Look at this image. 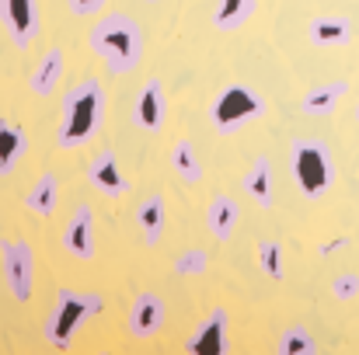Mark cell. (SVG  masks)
<instances>
[{
  "label": "cell",
  "mask_w": 359,
  "mask_h": 355,
  "mask_svg": "<svg viewBox=\"0 0 359 355\" xmlns=\"http://www.w3.org/2000/svg\"><path fill=\"white\" fill-rule=\"evenodd\" d=\"M91 49L105 63L109 74H116V77L133 74L140 67V60H143V32H140V25L129 14L112 11L102 21H95V28H91Z\"/></svg>",
  "instance_id": "obj_1"
},
{
  "label": "cell",
  "mask_w": 359,
  "mask_h": 355,
  "mask_svg": "<svg viewBox=\"0 0 359 355\" xmlns=\"http://www.w3.org/2000/svg\"><path fill=\"white\" fill-rule=\"evenodd\" d=\"M102 118H105V91H102V81L88 77V81H81L77 88H70V95L63 98V118H60L56 143H60L63 150H74V146L91 143L95 132L102 129Z\"/></svg>",
  "instance_id": "obj_2"
},
{
  "label": "cell",
  "mask_w": 359,
  "mask_h": 355,
  "mask_svg": "<svg viewBox=\"0 0 359 355\" xmlns=\"http://www.w3.org/2000/svg\"><path fill=\"white\" fill-rule=\"evenodd\" d=\"M102 314V296L98 293H77V289H63L56 296V307L46 317V342L60 352H67L77 338V331Z\"/></svg>",
  "instance_id": "obj_3"
},
{
  "label": "cell",
  "mask_w": 359,
  "mask_h": 355,
  "mask_svg": "<svg viewBox=\"0 0 359 355\" xmlns=\"http://www.w3.org/2000/svg\"><path fill=\"white\" fill-rule=\"evenodd\" d=\"M293 178L304 199H321L332 185V160L328 150L318 139H297L293 143Z\"/></svg>",
  "instance_id": "obj_4"
},
{
  "label": "cell",
  "mask_w": 359,
  "mask_h": 355,
  "mask_svg": "<svg viewBox=\"0 0 359 355\" xmlns=\"http://www.w3.org/2000/svg\"><path fill=\"white\" fill-rule=\"evenodd\" d=\"M262 112H265V98H262L255 88L231 84V88H224V91L213 98L210 118H213V125L227 136V132H234L238 125L251 122V118H258Z\"/></svg>",
  "instance_id": "obj_5"
},
{
  "label": "cell",
  "mask_w": 359,
  "mask_h": 355,
  "mask_svg": "<svg viewBox=\"0 0 359 355\" xmlns=\"http://www.w3.org/2000/svg\"><path fill=\"white\" fill-rule=\"evenodd\" d=\"M0 258H4L7 293L18 303H28L32 300V289H35V251L25 240H4L0 244Z\"/></svg>",
  "instance_id": "obj_6"
},
{
  "label": "cell",
  "mask_w": 359,
  "mask_h": 355,
  "mask_svg": "<svg viewBox=\"0 0 359 355\" xmlns=\"http://www.w3.org/2000/svg\"><path fill=\"white\" fill-rule=\"evenodd\" d=\"M0 14H4V28L11 35L14 46H28L39 39V0H0Z\"/></svg>",
  "instance_id": "obj_7"
},
{
  "label": "cell",
  "mask_w": 359,
  "mask_h": 355,
  "mask_svg": "<svg viewBox=\"0 0 359 355\" xmlns=\"http://www.w3.org/2000/svg\"><path fill=\"white\" fill-rule=\"evenodd\" d=\"M227 328H231V314H227L224 307H217V310L196 328V335L185 342V349H189V352H199V355H227L231 352Z\"/></svg>",
  "instance_id": "obj_8"
},
{
  "label": "cell",
  "mask_w": 359,
  "mask_h": 355,
  "mask_svg": "<svg viewBox=\"0 0 359 355\" xmlns=\"http://www.w3.org/2000/svg\"><path fill=\"white\" fill-rule=\"evenodd\" d=\"M63 251L77 261H91L95 258V213L91 206H77L67 230H63Z\"/></svg>",
  "instance_id": "obj_9"
},
{
  "label": "cell",
  "mask_w": 359,
  "mask_h": 355,
  "mask_svg": "<svg viewBox=\"0 0 359 355\" xmlns=\"http://www.w3.org/2000/svg\"><path fill=\"white\" fill-rule=\"evenodd\" d=\"M161 324H164V300L157 293H140L133 300V307H129V321H126L129 335L147 342V338H154L161 331Z\"/></svg>",
  "instance_id": "obj_10"
},
{
  "label": "cell",
  "mask_w": 359,
  "mask_h": 355,
  "mask_svg": "<svg viewBox=\"0 0 359 355\" xmlns=\"http://www.w3.org/2000/svg\"><path fill=\"white\" fill-rule=\"evenodd\" d=\"M88 178H91V185H95L102 195H109V199H119V195H126V188H129V181H126V174H122V167H119V157H116L112 150H102V153L91 157Z\"/></svg>",
  "instance_id": "obj_11"
},
{
  "label": "cell",
  "mask_w": 359,
  "mask_h": 355,
  "mask_svg": "<svg viewBox=\"0 0 359 355\" xmlns=\"http://www.w3.org/2000/svg\"><path fill=\"white\" fill-rule=\"evenodd\" d=\"M133 125H140L143 132H157L164 125V91L157 77H150L133 98Z\"/></svg>",
  "instance_id": "obj_12"
},
{
  "label": "cell",
  "mask_w": 359,
  "mask_h": 355,
  "mask_svg": "<svg viewBox=\"0 0 359 355\" xmlns=\"http://www.w3.org/2000/svg\"><path fill=\"white\" fill-rule=\"evenodd\" d=\"M346 95H349V84H346V81L318 84V88H311V91L300 98V112H304V116H328Z\"/></svg>",
  "instance_id": "obj_13"
},
{
  "label": "cell",
  "mask_w": 359,
  "mask_h": 355,
  "mask_svg": "<svg viewBox=\"0 0 359 355\" xmlns=\"http://www.w3.org/2000/svg\"><path fill=\"white\" fill-rule=\"evenodd\" d=\"M241 188H244V195L251 202L269 209L272 206V160L269 157H255L248 174H244V181H241Z\"/></svg>",
  "instance_id": "obj_14"
},
{
  "label": "cell",
  "mask_w": 359,
  "mask_h": 355,
  "mask_svg": "<svg viewBox=\"0 0 359 355\" xmlns=\"http://www.w3.org/2000/svg\"><path fill=\"white\" fill-rule=\"evenodd\" d=\"M349 35H353V25L342 14H321L307 25V39L314 46H342L349 42Z\"/></svg>",
  "instance_id": "obj_15"
},
{
  "label": "cell",
  "mask_w": 359,
  "mask_h": 355,
  "mask_svg": "<svg viewBox=\"0 0 359 355\" xmlns=\"http://www.w3.org/2000/svg\"><path fill=\"white\" fill-rule=\"evenodd\" d=\"M136 227H140L147 247L161 244V234H164V199L161 195H150L136 206Z\"/></svg>",
  "instance_id": "obj_16"
},
{
  "label": "cell",
  "mask_w": 359,
  "mask_h": 355,
  "mask_svg": "<svg viewBox=\"0 0 359 355\" xmlns=\"http://www.w3.org/2000/svg\"><path fill=\"white\" fill-rule=\"evenodd\" d=\"M63 77V53L60 49H49L42 60H39V67L32 70V77H28V88L35 91V95H53L56 91V81Z\"/></svg>",
  "instance_id": "obj_17"
},
{
  "label": "cell",
  "mask_w": 359,
  "mask_h": 355,
  "mask_svg": "<svg viewBox=\"0 0 359 355\" xmlns=\"http://www.w3.org/2000/svg\"><path fill=\"white\" fill-rule=\"evenodd\" d=\"M56 202H60V181L46 171V174H39L35 188H28V195H25V209L35 213V216H49V213L56 209Z\"/></svg>",
  "instance_id": "obj_18"
},
{
  "label": "cell",
  "mask_w": 359,
  "mask_h": 355,
  "mask_svg": "<svg viewBox=\"0 0 359 355\" xmlns=\"http://www.w3.org/2000/svg\"><path fill=\"white\" fill-rule=\"evenodd\" d=\"M0 143H4V157H0V174L7 178L14 167H18V160L25 157V150H28V136L14 125V122H0Z\"/></svg>",
  "instance_id": "obj_19"
},
{
  "label": "cell",
  "mask_w": 359,
  "mask_h": 355,
  "mask_svg": "<svg viewBox=\"0 0 359 355\" xmlns=\"http://www.w3.org/2000/svg\"><path fill=\"white\" fill-rule=\"evenodd\" d=\"M234 227H238V202L231 195H213V202H210V230H213V237L231 240Z\"/></svg>",
  "instance_id": "obj_20"
},
{
  "label": "cell",
  "mask_w": 359,
  "mask_h": 355,
  "mask_svg": "<svg viewBox=\"0 0 359 355\" xmlns=\"http://www.w3.org/2000/svg\"><path fill=\"white\" fill-rule=\"evenodd\" d=\"M258 0H217V11H213V28L220 32H234L241 28L251 14H255Z\"/></svg>",
  "instance_id": "obj_21"
},
{
  "label": "cell",
  "mask_w": 359,
  "mask_h": 355,
  "mask_svg": "<svg viewBox=\"0 0 359 355\" xmlns=\"http://www.w3.org/2000/svg\"><path fill=\"white\" fill-rule=\"evenodd\" d=\"M171 167L185 178V181H203V164L196 157V146L189 139H178L171 150Z\"/></svg>",
  "instance_id": "obj_22"
},
{
  "label": "cell",
  "mask_w": 359,
  "mask_h": 355,
  "mask_svg": "<svg viewBox=\"0 0 359 355\" xmlns=\"http://www.w3.org/2000/svg\"><path fill=\"white\" fill-rule=\"evenodd\" d=\"M276 349H279V355H314L318 352V342H314L304 328L293 324V328H286V331L279 335V345H276Z\"/></svg>",
  "instance_id": "obj_23"
},
{
  "label": "cell",
  "mask_w": 359,
  "mask_h": 355,
  "mask_svg": "<svg viewBox=\"0 0 359 355\" xmlns=\"http://www.w3.org/2000/svg\"><path fill=\"white\" fill-rule=\"evenodd\" d=\"M258 261H262V272L276 282H283L286 275V261H283V244L279 240H262L258 244Z\"/></svg>",
  "instance_id": "obj_24"
},
{
  "label": "cell",
  "mask_w": 359,
  "mask_h": 355,
  "mask_svg": "<svg viewBox=\"0 0 359 355\" xmlns=\"http://www.w3.org/2000/svg\"><path fill=\"white\" fill-rule=\"evenodd\" d=\"M206 265H210V258H206V251H185L178 261H175V272L178 275H203L206 272Z\"/></svg>",
  "instance_id": "obj_25"
},
{
  "label": "cell",
  "mask_w": 359,
  "mask_h": 355,
  "mask_svg": "<svg viewBox=\"0 0 359 355\" xmlns=\"http://www.w3.org/2000/svg\"><path fill=\"white\" fill-rule=\"evenodd\" d=\"M332 293H335V300H356L359 275H356V272H342V275H335V282H332Z\"/></svg>",
  "instance_id": "obj_26"
},
{
  "label": "cell",
  "mask_w": 359,
  "mask_h": 355,
  "mask_svg": "<svg viewBox=\"0 0 359 355\" xmlns=\"http://www.w3.org/2000/svg\"><path fill=\"white\" fill-rule=\"evenodd\" d=\"M105 7V0H70V11L77 14V18H91V14H98Z\"/></svg>",
  "instance_id": "obj_27"
},
{
  "label": "cell",
  "mask_w": 359,
  "mask_h": 355,
  "mask_svg": "<svg viewBox=\"0 0 359 355\" xmlns=\"http://www.w3.org/2000/svg\"><path fill=\"white\" fill-rule=\"evenodd\" d=\"M356 122H359V105H356Z\"/></svg>",
  "instance_id": "obj_28"
},
{
  "label": "cell",
  "mask_w": 359,
  "mask_h": 355,
  "mask_svg": "<svg viewBox=\"0 0 359 355\" xmlns=\"http://www.w3.org/2000/svg\"><path fill=\"white\" fill-rule=\"evenodd\" d=\"M150 4H157V0H150Z\"/></svg>",
  "instance_id": "obj_29"
}]
</instances>
